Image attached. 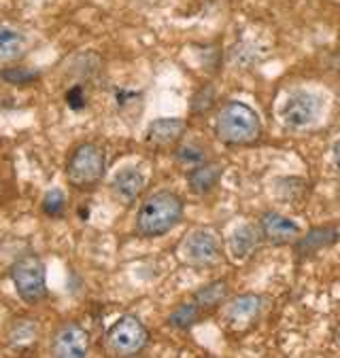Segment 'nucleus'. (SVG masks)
<instances>
[{"instance_id": "nucleus-1", "label": "nucleus", "mask_w": 340, "mask_h": 358, "mask_svg": "<svg viewBox=\"0 0 340 358\" xmlns=\"http://www.w3.org/2000/svg\"><path fill=\"white\" fill-rule=\"evenodd\" d=\"M183 217V201L170 191L151 193L136 212V231L145 238H160L175 229Z\"/></svg>"}, {"instance_id": "nucleus-2", "label": "nucleus", "mask_w": 340, "mask_h": 358, "mask_svg": "<svg viewBox=\"0 0 340 358\" xmlns=\"http://www.w3.org/2000/svg\"><path fill=\"white\" fill-rule=\"evenodd\" d=\"M215 131L217 138L226 145L240 147V145H251L259 138L261 125L257 113L243 104V102H228L215 121Z\"/></svg>"}, {"instance_id": "nucleus-3", "label": "nucleus", "mask_w": 340, "mask_h": 358, "mask_svg": "<svg viewBox=\"0 0 340 358\" xmlns=\"http://www.w3.org/2000/svg\"><path fill=\"white\" fill-rule=\"evenodd\" d=\"M11 280L15 284L18 295L26 303L34 306V303L45 299V295H47V271H45L43 259H39L36 255H26V257L18 259L11 267Z\"/></svg>"}, {"instance_id": "nucleus-4", "label": "nucleus", "mask_w": 340, "mask_h": 358, "mask_svg": "<svg viewBox=\"0 0 340 358\" xmlns=\"http://www.w3.org/2000/svg\"><path fill=\"white\" fill-rule=\"evenodd\" d=\"M66 174L71 185H75L77 189L96 187L104 174V153L96 145H90V142L79 145L73 151L71 159H68Z\"/></svg>"}, {"instance_id": "nucleus-5", "label": "nucleus", "mask_w": 340, "mask_h": 358, "mask_svg": "<svg viewBox=\"0 0 340 358\" xmlns=\"http://www.w3.org/2000/svg\"><path fill=\"white\" fill-rule=\"evenodd\" d=\"M107 348L115 356H136L141 354L149 341V331L134 316H121L107 331Z\"/></svg>"}, {"instance_id": "nucleus-6", "label": "nucleus", "mask_w": 340, "mask_h": 358, "mask_svg": "<svg viewBox=\"0 0 340 358\" xmlns=\"http://www.w3.org/2000/svg\"><path fill=\"white\" fill-rule=\"evenodd\" d=\"M179 255L185 263L189 265H211L219 259L222 255V246H219V238L215 231L200 227L193 229L185 236V240L179 246Z\"/></svg>"}, {"instance_id": "nucleus-7", "label": "nucleus", "mask_w": 340, "mask_h": 358, "mask_svg": "<svg viewBox=\"0 0 340 358\" xmlns=\"http://www.w3.org/2000/svg\"><path fill=\"white\" fill-rule=\"evenodd\" d=\"M323 102L317 94L296 92L281 106V121L292 129H302L313 125L321 115Z\"/></svg>"}, {"instance_id": "nucleus-8", "label": "nucleus", "mask_w": 340, "mask_h": 358, "mask_svg": "<svg viewBox=\"0 0 340 358\" xmlns=\"http://www.w3.org/2000/svg\"><path fill=\"white\" fill-rule=\"evenodd\" d=\"M92 341L88 331L77 322L62 324L53 335V356L57 358H86L90 354Z\"/></svg>"}, {"instance_id": "nucleus-9", "label": "nucleus", "mask_w": 340, "mask_h": 358, "mask_svg": "<svg viewBox=\"0 0 340 358\" xmlns=\"http://www.w3.org/2000/svg\"><path fill=\"white\" fill-rule=\"evenodd\" d=\"M261 231L275 244H292L300 238V227L279 212H266L261 217Z\"/></svg>"}, {"instance_id": "nucleus-10", "label": "nucleus", "mask_w": 340, "mask_h": 358, "mask_svg": "<svg viewBox=\"0 0 340 358\" xmlns=\"http://www.w3.org/2000/svg\"><path fill=\"white\" fill-rule=\"evenodd\" d=\"M28 38L26 34L9 24V22H0V62H15L26 53Z\"/></svg>"}, {"instance_id": "nucleus-11", "label": "nucleus", "mask_w": 340, "mask_h": 358, "mask_svg": "<svg viewBox=\"0 0 340 358\" xmlns=\"http://www.w3.org/2000/svg\"><path fill=\"white\" fill-rule=\"evenodd\" d=\"M185 134L183 119H158L147 129V142L154 147H170Z\"/></svg>"}, {"instance_id": "nucleus-12", "label": "nucleus", "mask_w": 340, "mask_h": 358, "mask_svg": "<svg viewBox=\"0 0 340 358\" xmlns=\"http://www.w3.org/2000/svg\"><path fill=\"white\" fill-rule=\"evenodd\" d=\"M143 189H145V176L136 168H125L117 172V176L113 178V191L123 203H132L141 195Z\"/></svg>"}, {"instance_id": "nucleus-13", "label": "nucleus", "mask_w": 340, "mask_h": 358, "mask_svg": "<svg viewBox=\"0 0 340 358\" xmlns=\"http://www.w3.org/2000/svg\"><path fill=\"white\" fill-rule=\"evenodd\" d=\"M222 172L224 168L219 164H198L189 170L187 174V185L193 193L198 195H204V193H209L211 189H215V185L219 182L222 178Z\"/></svg>"}, {"instance_id": "nucleus-14", "label": "nucleus", "mask_w": 340, "mask_h": 358, "mask_svg": "<svg viewBox=\"0 0 340 358\" xmlns=\"http://www.w3.org/2000/svg\"><path fill=\"white\" fill-rule=\"evenodd\" d=\"M259 312H261V297H257V295H240L230 303L228 320L232 324L245 327V324L253 322L259 316Z\"/></svg>"}, {"instance_id": "nucleus-15", "label": "nucleus", "mask_w": 340, "mask_h": 358, "mask_svg": "<svg viewBox=\"0 0 340 358\" xmlns=\"http://www.w3.org/2000/svg\"><path fill=\"white\" fill-rule=\"evenodd\" d=\"M257 242H259L257 229H255L253 225H243V227H238V229L230 236V240H228V250H230V255H232L234 259H245V257H249V255L255 250Z\"/></svg>"}, {"instance_id": "nucleus-16", "label": "nucleus", "mask_w": 340, "mask_h": 358, "mask_svg": "<svg viewBox=\"0 0 340 358\" xmlns=\"http://www.w3.org/2000/svg\"><path fill=\"white\" fill-rule=\"evenodd\" d=\"M338 234L336 229L332 227H319V229H311L298 244V250H302L304 255L306 252H317L325 246H329L332 242H336Z\"/></svg>"}, {"instance_id": "nucleus-17", "label": "nucleus", "mask_w": 340, "mask_h": 358, "mask_svg": "<svg viewBox=\"0 0 340 358\" xmlns=\"http://www.w3.org/2000/svg\"><path fill=\"white\" fill-rule=\"evenodd\" d=\"M228 297V286H226V282H213V284H209V286H204V289H200L196 295H193V299H196V303L200 306V308H213V306H217V303H222L224 299Z\"/></svg>"}, {"instance_id": "nucleus-18", "label": "nucleus", "mask_w": 340, "mask_h": 358, "mask_svg": "<svg viewBox=\"0 0 340 358\" xmlns=\"http://www.w3.org/2000/svg\"><path fill=\"white\" fill-rule=\"evenodd\" d=\"M198 316H200V306L198 303H183L170 314L168 324L175 327V329H189L198 320Z\"/></svg>"}, {"instance_id": "nucleus-19", "label": "nucleus", "mask_w": 340, "mask_h": 358, "mask_svg": "<svg viewBox=\"0 0 340 358\" xmlns=\"http://www.w3.org/2000/svg\"><path fill=\"white\" fill-rule=\"evenodd\" d=\"M64 208H66V197L60 189H51L43 197V212L49 214V217H62Z\"/></svg>"}, {"instance_id": "nucleus-20", "label": "nucleus", "mask_w": 340, "mask_h": 358, "mask_svg": "<svg viewBox=\"0 0 340 358\" xmlns=\"http://www.w3.org/2000/svg\"><path fill=\"white\" fill-rule=\"evenodd\" d=\"M0 77L13 85H28L34 79H39V73L36 70H28V68H7L0 73Z\"/></svg>"}, {"instance_id": "nucleus-21", "label": "nucleus", "mask_w": 340, "mask_h": 358, "mask_svg": "<svg viewBox=\"0 0 340 358\" xmlns=\"http://www.w3.org/2000/svg\"><path fill=\"white\" fill-rule=\"evenodd\" d=\"M177 162H179V164H183V166L193 168V166H198V164H202V162H204V151H202V149H198V147H193V145L181 147V149L177 151Z\"/></svg>"}, {"instance_id": "nucleus-22", "label": "nucleus", "mask_w": 340, "mask_h": 358, "mask_svg": "<svg viewBox=\"0 0 340 358\" xmlns=\"http://www.w3.org/2000/svg\"><path fill=\"white\" fill-rule=\"evenodd\" d=\"M66 102L68 106H71L73 110H81L86 106V96H83V90L79 85H75L71 92L66 94Z\"/></svg>"}, {"instance_id": "nucleus-23", "label": "nucleus", "mask_w": 340, "mask_h": 358, "mask_svg": "<svg viewBox=\"0 0 340 358\" xmlns=\"http://www.w3.org/2000/svg\"><path fill=\"white\" fill-rule=\"evenodd\" d=\"M334 162H336V166L340 170V140L336 142V147H334Z\"/></svg>"}, {"instance_id": "nucleus-24", "label": "nucleus", "mask_w": 340, "mask_h": 358, "mask_svg": "<svg viewBox=\"0 0 340 358\" xmlns=\"http://www.w3.org/2000/svg\"><path fill=\"white\" fill-rule=\"evenodd\" d=\"M336 345L340 348V327L336 329Z\"/></svg>"}]
</instances>
